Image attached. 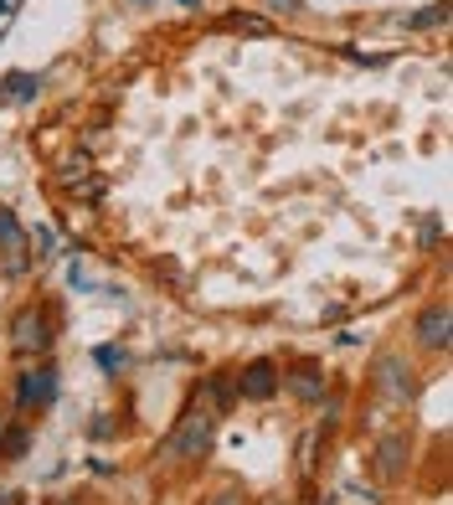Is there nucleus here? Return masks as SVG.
<instances>
[{"label":"nucleus","mask_w":453,"mask_h":505,"mask_svg":"<svg viewBox=\"0 0 453 505\" xmlns=\"http://www.w3.org/2000/svg\"><path fill=\"white\" fill-rule=\"evenodd\" d=\"M165 454H175V459H201V454H211V418H206L201 407H191L181 418V428L165 443Z\"/></svg>","instance_id":"obj_1"},{"label":"nucleus","mask_w":453,"mask_h":505,"mask_svg":"<svg viewBox=\"0 0 453 505\" xmlns=\"http://www.w3.org/2000/svg\"><path fill=\"white\" fill-rule=\"evenodd\" d=\"M11 336H16V351L21 356H37V351H47V320H41V310H21L16 325H11Z\"/></svg>","instance_id":"obj_2"},{"label":"nucleus","mask_w":453,"mask_h":505,"mask_svg":"<svg viewBox=\"0 0 453 505\" xmlns=\"http://www.w3.org/2000/svg\"><path fill=\"white\" fill-rule=\"evenodd\" d=\"M21 407H41V402H52L57 398V372H52V366H41V372H26V377H21Z\"/></svg>","instance_id":"obj_3"},{"label":"nucleus","mask_w":453,"mask_h":505,"mask_svg":"<svg viewBox=\"0 0 453 505\" xmlns=\"http://www.w3.org/2000/svg\"><path fill=\"white\" fill-rule=\"evenodd\" d=\"M417 340H423L428 351H443V346H449V310H443V304H428V310L417 315Z\"/></svg>","instance_id":"obj_4"},{"label":"nucleus","mask_w":453,"mask_h":505,"mask_svg":"<svg viewBox=\"0 0 453 505\" xmlns=\"http://www.w3.org/2000/svg\"><path fill=\"white\" fill-rule=\"evenodd\" d=\"M273 392H278V377H273V361H252V366H243V398L268 402Z\"/></svg>","instance_id":"obj_5"},{"label":"nucleus","mask_w":453,"mask_h":505,"mask_svg":"<svg viewBox=\"0 0 453 505\" xmlns=\"http://www.w3.org/2000/svg\"><path fill=\"white\" fill-rule=\"evenodd\" d=\"M376 459H381V480H397V475L407 469V439H402V433H391V439H381V449H376Z\"/></svg>","instance_id":"obj_6"},{"label":"nucleus","mask_w":453,"mask_h":505,"mask_svg":"<svg viewBox=\"0 0 453 505\" xmlns=\"http://www.w3.org/2000/svg\"><path fill=\"white\" fill-rule=\"evenodd\" d=\"M0 93H5L11 104H31V98H37V73H11V78L0 83Z\"/></svg>","instance_id":"obj_7"},{"label":"nucleus","mask_w":453,"mask_h":505,"mask_svg":"<svg viewBox=\"0 0 453 505\" xmlns=\"http://www.w3.org/2000/svg\"><path fill=\"white\" fill-rule=\"evenodd\" d=\"M381 387H387L391 398H407L412 387H407V366L397 356H381Z\"/></svg>","instance_id":"obj_8"},{"label":"nucleus","mask_w":453,"mask_h":505,"mask_svg":"<svg viewBox=\"0 0 453 505\" xmlns=\"http://www.w3.org/2000/svg\"><path fill=\"white\" fill-rule=\"evenodd\" d=\"M449 21V0H438V5H428V11H412L407 26L412 31H428V26H443Z\"/></svg>","instance_id":"obj_9"},{"label":"nucleus","mask_w":453,"mask_h":505,"mask_svg":"<svg viewBox=\"0 0 453 505\" xmlns=\"http://www.w3.org/2000/svg\"><path fill=\"white\" fill-rule=\"evenodd\" d=\"M0 243H5L11 252H26L21 248V222L11 217V211H0Z\"/></svg>","instance_id":"obj_10"},{"label":"nucleus","mask_w":453,"mask_h":505,"mask_svg":"<svg viewBox=\"0 0 453 505\" xmlns=\"http://www.w3.org/2000/svg\"><path fill=\"white\" fill-rule=\"evenodd\" d=\"M294 387H299V398H304V402H320V392H325V387H320V377H314V366H309V372L294 381Z\"/></svg>","instance_id":"obj_11"},{"label":"nucleus","mask_w":453,"mask_h":505,"mask_svg":"<svg viewBox=\"0 0 453 505\" xmlns=\"http://www.w3.org/2000/svg\"><path fill=\"white\" fill-rule=\"evenodd\" d=\"M273 16H299V0H263Z\"/></svg>","instance_id":"obj_12"},{"label":"nucleus","mask_w":453,"mask_h":505,"mask_svg":"<svg viewBox=\"0 0 453 505\" xmlns=\"http://www.w3.org/2000/svg\"><path fill=\"white\" fill-rule=\"evenodd\" d=\"M232 26H243V31H252V37H263L268 21H258V16H232Z\"/></svg>","instance_id":"obj_13"},{"label":"nucleus","mask_w":453,"mask_h":505,"mask_svg":"<svg viewBox=\"0 0 453 505\" xmlns=\"http://www.w3.org/2000/svg\"><path fill=\"white\" fill-rule=\"evenodd\" d=\"M211 505H247V501H243V495H237V490H222V495H217V501H211Z\"/></svg>","instance_id":"obj_14"},{"label":"nucleus","mask_w":453,"mask_h":505,"mask_svg":"<svg viewBox=\"0 0 453 505\" xmlns=\"http://www.w3.org/2000/svg\"><path fill=\"white\" fill-rule=\"evenodd\" d=\"M16 5H21V0H0V26L11 21V11H16Z\"/></svg>","instance_id":"obj_15"},{"label":"nucleus","mask_w":453,"mask_h":505,"mask_svg":"<svg viewBox=\"0 0 453 505\" xmlns=\"http://www.w3.org/2000/svg\"><path fill=\"white\" fill-rule=\"evenodd\" d=\"M175 5H185V11H196V0H175Z\"/></svg>","instance_id":"obj_16"},{"label":"nucleus","mask_w":453,"mask_h":505,"mask_svg":"<svg viewBox=\"0 0 453 505\" xmlns=\"http://www.w3.org/2000/svg\"><path fill=\"white\" fill-rule=\"evenodd\" d=\"M263 505H284V501H263Z\"/></svg>","instance_id":"obj_17"}]
</instances>
